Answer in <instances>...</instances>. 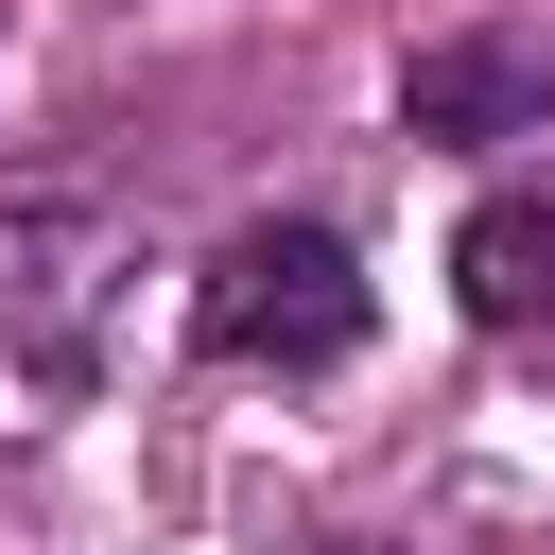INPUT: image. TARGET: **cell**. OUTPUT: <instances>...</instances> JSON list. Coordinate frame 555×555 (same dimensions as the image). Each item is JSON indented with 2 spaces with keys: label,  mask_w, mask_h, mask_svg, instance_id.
Returning <instances> with one entry per match:
<instances>
[{
  "label": "cell",
  "mask_w": 555,
  "mask_h": 555,
  "mask_svg": "<svg viewBox=\"0 0 555 555\" xmlns=\"http://www.w3.org/2000/svg\"><path fill=\"white\" fill-rule=\"evenodd\" d=\"M191 347L208 364H347L364 347V260L330 225H225V260L191 278Z\"/></svg>",
  "instance_id": "1"
},
{
  "label": "cell",
  "mask_w": 555,
  "mask_h": 555,
  "mask_svg": "<svg viewBox=\"0 0 555 555\" xmlns=\"http://www.w3.org/2000/svg\"><path fill=\"white\" fill-rule=\"evenodd\" d=\"M104 208H17L0 225V312H17V347H35V382H87L104 364Z\"/></svg>",
  "instance_id": "2"
},
{
  "label": "cell",
  "mask_w": 555,
  "mask_h": 555,
  "mask_svg": "<svg viewBox=\"0 0 555 555\" xmlns=\"http://www.w3.org/2000/svg\"><path fill=\"white\" fill-rule=\"evenodd\" d=\"M451 295H468L486 330H555V191H503V208H468V243H451Z\"/></svg>",
  "instance_id": "3"
},
{
  "label": "cell",
  "mask_w": 555,
  "mask_h": 555,
  "mask_svg": "<svg viewBox=\"0 0 555 555\" xmlns=\"http://www.w3.org/2000/svg\"><path fill=\"white\" fill-rule=\"evenodd\" d=\"M555 104V52H416V139H503Z\"/></svg>",
  "instance_id": "4"
},
{
  "label": "cell",
  "mask_w": 555,
  "mask_h": 555,
  "mask_svg": "<svg viewBox=\"0 0 555 555\" xmlns=\"http://www.w3.org/2000/svg\"><path fill=\"white\" fill-rule=\"evenodd\" d=\"M312 555H347V538H312Z\"/></svg>",
  "instance_id": "5"
}]
</instances>
